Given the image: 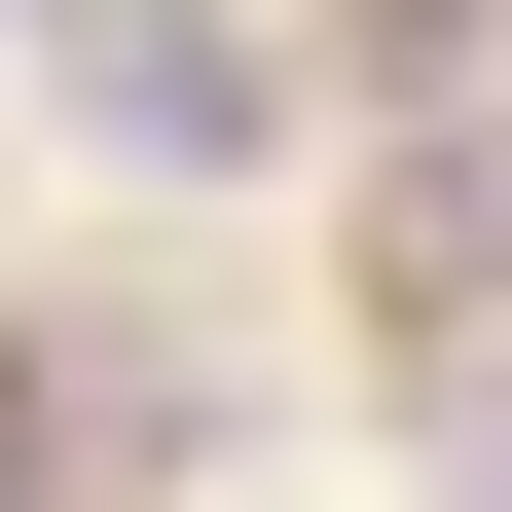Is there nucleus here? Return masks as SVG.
Listing matches in <instances>:
<instances>
[{"mask_svg":"<svg viewBox=\"0 0 512 512\" xmlns=\"http://www.w3.org/2000/svg\"><path fill=\"white\" fill-rule=\"evenodd\" d=\"M476 512H512V403H476Z\"/></svg>","mask_w":512,"mask_h":512,"instance_id":"3","label":"nucleus"},{"mask_svg":"<svg viewBox=\"0 0 512 512\" xmlns=\"http://www.w3.org/2000/svg\"><path fill=\"white\" fill-rule=\"evenodd\" d=\"M74 147L110 183H256L293 147V37H256V0H74Z\"/></svg>","mask_w":512,"mask_h":512,"instance_id":"1","label":"nucleus"},{"mask_svg":"<svg viewBox=\"0 0 512 512\" xmlns=\"http://www.w3.org/2000/svg\"><path fill=\"white\" fill-rule=\"evenodd\" d=\"M366 293H403V330H476V293H512V110H476L439 183H403V220H366Z\"/></svg>","mask_w":512,"mask_h":512,"instance_id":"2","label":"nucleus"}]
</instances>
